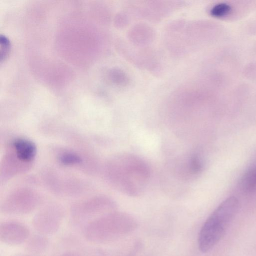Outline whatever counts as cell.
<instances>
[{
    "instance_id": "cell-1",
    "label": "cell",
    "mask_w": 256,
    "mask_h": 256,
    "mask_svg": "<svg viewBox=\"0 0 256 256\" xmlns=\"http://www.w3.org/2000/svg\"><path fill=\"white\" fill-rule=\"evenodd\" d=\"M109 178L122 193L138 196L146 190L150 178L149 165L136 154L122 153L114 156L108 166Z\"/></svg>"
},
{
    "instance_id": "cell-2",
    "label": "cell",
    "mask_w": 256,
    "mask_h": 256,
    "mask_svg": "<svg viewBox=\"0 0 256 256\" xmlns=\"http://www.w3.org/2000/svg\"><path fill=\"white\" fill-rule=\"evenodd\" d=\"M138 222L132 216L116 210L102 215L83 226L85 238L94 244H106L134 231Z\"/></svg>"
},
{
    "instance_id": "cell-3",
    "label": "cell",
    "mask_w": 256,
    "mask_h": 256,
    "mask_svg": "<svg viewBox=\"0 0 256 256\" xmlns=\"http://www.w3.org/2000/svg\"><path fill=\"white\" fill-rule=\"evenodd\" d=\"M238 208V198L232 196L222 202L208 218L198 234V246L202 252L210 251L220 242Z\"/></svg>"
},
{
    "instance_id": "cell-4",
    "label": "cell",
    "mask_w": 256,
    "mask_h": 256,
    "mask_svg": "<svg viewBox=\"0 0 256 256\" xmlns=\"http://www.w3.org/2000/svg\"><path fill=\"white\" fill-rule=\"evenodd\" d=\"M115 203L108 198H100L74 208L72 212L73 220L83 226L93 220L116 210Z\"/></svg>"
},
{
    "instance_id": "cell-5",
    "label": "cell",
    "mask_w": 256,
    "mask_h": 256,
    "mask_svg": "<svg viewBox=\"0 0 256 256\" xmlns=\"http://www.w3.org/2000/svg\"><path fill=\"white\" fill-rule=\"evenodd\" d=\"M64 215L58 207L50 206L38 212L32 220L37 233L48 236L56 233L62 224Z\"/></svg>"
},
{
    "instance_id": "cell-6",
    "label": "cell",
    "mask_w": 256,
    "mask_h": 256,
    "mask_svg": "<svg viewBox=\"0 0 256 256\" xmlns=\"http://www.w3.org/2000/svg\"><path fill=\"white\" fill-rule=\"evenodd\" d=\"M174 170L176 176L181 180H192L203 170L204 162L200 154L197 152H191L182 156L175 162Z\"/></svg>"
},
{
    "instance_id": "cell-7",
    "label": "cell",
    "mask_w": 256,
    "mask_h": 256,
    "mask_svg": "<svg viewBox=\"0 0 256 256\" xmlns=\"http://www.w3.org/2000/svg\"><path fill=\"white\" fill-rule=\"evenodd\" d=\"M30 230L24 223L16 220H6L0 224V240L10 246L26 242L30 237Z\"/></svg>"
},
{
    "instance_id": "cell-8",
    "label": "cell",
    "mask_w": 256,
    "mask_h": 256,
    "mask_svg": "<svg viewBox=\"0 0 256 256\" xmlns=\"http://www.w3.org/2000/svg\"><path fill=\"white\" fill-rule=\"evenodd\" d=\"M17 157L22 161L29 162L34 157L36 148L34 143L23 138H18L14 142Z\"/></svg>"
},
{
    "instance_id": "cell-9",
    "label": "cell",
    "mask_w": 256,
    "mask_h": 256,
    "mask_svg": "<svg viewBox=\"0 0 256 256\" xmlns=\"http://www.w3.org/2000/svg\"><path fill=\"white\" fill-rule=\"evenodd\" d=\"M49 240L47 236L37 233L29 238L26 242V248L30 253L40 254L48 248Z\"/></svg>"
},
{
    "instance_id": "cell-10",
    "label": "cell",
    "mask_w": 256,
    "mask_h": 256,
    "mask_svg": "<svg viewBox=\"0 0 256 256\" xmlns=\"http://www.w3.org/2000/svg\"><path fill=\"white\" fill-rule=\"evenodd\" d=\"M241 186L246 192H250L256 188V164L244 174L241 180Z\"/></svg>"
},
{
    "instance_id": "cell-11",
    "label": "cell",
    "mask_w": 256,
    "mask_h": 256,
    "mask_svg": "<svg viewBox=\"0 0 256 256\" xmlns=\"http://www.w3.org/2000/svg\"><path fill=\"white\" fill-rule=\"evenodd\" d=\"M232 10V6L226 2H220L214 4L210 9V14L216 18H223L228 16Z\"/></svg>"
},
{
    "instance_id": "cell-12",
    "label": "cell",
    "mask_w": 256,
    "mask_h": 256,
    "mask_svg": "<svg viewBox=\"0 0 256 256\" xmlns=\"http://www.w3.org/2000/svg\"><path fill=\"white\" fill-rule=\"evenodd\" d=\"M0 60H4L8 57L10 48V44L8 39L4 36H1L0 38Z\"/></svg>"
},
{
    "instance_id": "cell-13",
    "label": "cell",
    "mask_w": 256,
    "mask_h": 256,
    "mask_svg": "<svg viewBox=\"0 0 256 256\" xmlns=\"http://www.w3.org/2000/svg\"><path fill=\"white\" fill-rule=\"evenodd\" d=\"M61 162L64 164H73L81 162L80 158L76 154L68 152L61 155L60 158Z\"/></svg>"
},
{
    "instance_id": "cell-14",
    "label": "cell",
    "mask_w": 256,
    "mask_h": 256,
    "mask_svg": "<svg viewBox=\"0 0 256 256\" xmlns=\"http://www.w3.org/2000/svg\"><path fill=\"white\" fill-rule=\"evenodd\" d=\"M60 256H84L80 253L74 251H68L62 254Z\"/></svg>"
},
{
    "instance_id": "cell-15",
    "label": "cell",
    "mask_w": 256,
    "mask_h": 256,
    "mask_svg": "<svg viewBox=\"0 0 256 256\" xmlns=\"http://www.w3.org/2000/svg\"><path fill=\"white\" fill-rule=\"evenodd\" d=\"M14 256H32L30 255V254H16Z\"/></svg>"
}]
</instances>
